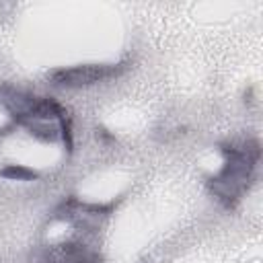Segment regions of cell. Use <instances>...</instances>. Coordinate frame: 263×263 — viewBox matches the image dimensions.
I'll use <instances>...</instances> for the list:
<instances>
[{"instance_id":"4","label":"cell","mask_w":263,"mask_h":263,"mask_svg":"<svg viewBox=\"0 0 263 263\" xmlns=\"http://www.w3.org/2000/svg\"><path fill=\"white\" fill-rule=\"evenodd\" d=\"M103 257L82 238H68L41 251V263H101Z\"/></svg>"},{"instance_id":"2","label":"cell","mask_w":263,"mask_h":263,"mask_svg":"<svg viewBox=\"0 0 263 263\" xmlns=\"http://www.w3.org/2000/svg\"><path fill=\"white\" fill-rule=\"evenodd\" d=\"M127 70L125 62L117 64H76L62 66L47 74V80L60 88H84L92 84H101L113 78H119Z\"/></svg>"},{"instance_id":"5","label":"cell","mask_w":263,"mask_h":263,"mask_svg":"<svg viewBox=\"0 0 263 263\" xmlns=\"http://www.w3.org/2000/svg\"><path fill=\"white\" fill-rule=\"evenodd\" d=\"M0 177H4L6 181H35L39 179V171L27 164H4L0 168Z\"/></svg>"},{"instance_id":"1","label":"cell","mask_w":263,"mask_h":263,"mask_svg":"<svg viewBox=\"0 0 263 263\" xmlns=\"http://www.w3.org/2000/svg\"><path fill=\"white\" fill-rule=\"evenodd\" d=\"M220 152L224 162L216 175L208 177L205 185L208 191L220 201V205L232 210L251 189L257 177L261 146L255 138H247L240 142H222Z\"/></svg>"},{"instance_id":"3","label":"cell","mask_w":263,"mask_h":263,"mask_svg":"<svg viewBox=\"0 0 263 263\" xmlns=\"http://www.w3.org/2000/svg\"><path fill=\"white\" fill-rule=\"evenodd\" d=\"M113 208H115V201L88 203V201H80L76 197H68L53 210V220L68 222L80 232H92L111 216Z\"/></svg>"}]
</instances>
